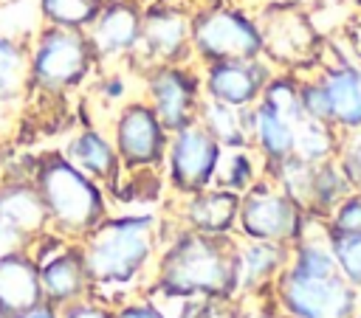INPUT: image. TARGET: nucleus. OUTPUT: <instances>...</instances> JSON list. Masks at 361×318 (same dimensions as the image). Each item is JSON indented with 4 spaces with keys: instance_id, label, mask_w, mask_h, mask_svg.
<instances>
[{
    "instance_id": "f3484780",
    "label": "nucleus",
    "mask_w": 361,
    "mask_h": 318,
    "mask_svg": "<svg viewBox=\"0 0 361 318\" xmlns=\"http://www.w3.org/2000/svg\"><path fill=\"white\" fill-rule=\"evenodd\" d=\"M237 211H240V191L217 183L195 194H186L180 205V217L186 220V225L200 234H228L237 225Z\"/></svg>"
},
{
    "instance_id": "aec40b11",
    "label": "nucleus",
    "mask_w": 361,
    "mask_h": 318,
    "mask_svg": "<svg viewBox=\"0 0 361 318\" xmlns=\"http://www.w3.org/2000/svg\"><path fill=\"white\" fill-rule=\"evenodd\" d=\"M39 267V284L48 304H68L76 301L87 287V273L82 265V250L65 248L45 259Z\"/></svg>"
},
{
    "instance_id": "6e6552de",
    "label": "nucleus",
    "mask_w": 361,
    "mask_h": 318,
    "mask_svg": "<svg viewBox=\"0 0 361 318\" xmlns=\"http://www.w3.org/2000/svg\"><path fill=\"white\" fill-rule=\"evenodd\" d=\"M110 138L124 172H135V169L161 172L169 146V129L164 127V121L158 118V113L149 107L147 98L133 96L113 113Z\"/></svg>"
},
{
    "instance_id": "bb28decb",
    "label": "nucleus",
    "mask_w": 361,
    "mask_h": 318,
    "mask_svg": "<svg viewBox=\"0 0 361 318\" xmlns=\"http://www.w3.org/2000/svg\"><path fill=\"white\" fill-rule=\"evenodd\" d=\"M262 177V158L251 149V146H243V149H223V160H220V169H217V186H226V189H234V191H245L248 186H254L257 180Z\"/></svg>"
},
{
    "instance_id": "7ed1b4c3",
    "label": "nucleus",
    "mask_w": 361,
    "mask_h": 318,
    "mask_svg": "<svg viewBox=\"0 0 361 318\" xmlns=\"http://www.w3.org/2000/svg\"><path fill=\"white\" fill-rule=\"evenodd\" d=\"M82 239L87 284H127L152 256L155 220L147 214L104 217Z\"/></svg>"
},
{
    "instance_id": "6ab92c4d",
    "label": "nucleus",
    "mask_w": 361,
    "mask_h": 318,
    "mask_svg": "<svg viewBox=\"0 0 361 318\" xmlns=\"http://www.w3.org/2000/svg\"><path fill=\"white\" fill-rule=\"evenodd\" d=\"M0 220L11 225L23 239L37 236L48 225L42 197L31 177H14L0 186Z\"/></svg>"
},
{
    "instance_id": "39448f33",
    "label": "nucleus",
    "mask_w": 361,
    "mask_h": 318,
    "mask_svg": "<svg viewBox=\"0 0 361 318\" xmlns=\"http://www.w3.org/2000/svg\"><path fill=\"white\" fill-rule=\"evenodd\" d=\"M189 39L197 65L262 56L259 20L240 3L209 0L195 6L189 11Z\"/></svg>"
},
{
    "instance_id": "7c9ffc66",
    "label": "nucleus",
    "mask_w": 361,
    "mask_h": 318,
    "mask_svg": "<svg viewBox=\"0 0 361 318\" xmlns=\"http://www.w3.org/2000/svg\"><path fill=\"white\" fill-rule=\"evenodd\" d=\"M330 217V228L341 231V234H361V189L347 191L336 208L327 214Z\"/></svg>"
},
{
    "instance_id": "f704fd0d",
    "label": "nucleus",
    "mask_w": 361,
    "mask_h": 318,
    "mask_svg": "<svg viewBox=\"0 0 361 318\" xmlns=\"http://www.w3.org/2000/svg\"><path fill=\"white\" fill-rule=\"evenodd\" d=\"M62 318H116L110 312H104L102 307H93V304H73Z\"/></svg>"
},
{
    "instance_id": "473e14b6",
    "label": "nucleus",
    "mask_w": 361,
    "mask_h": 318,
    "mask_svg": "<svg viewBox=\"0 0 361 318\" xmlns=\"http://www.w3.org/2000/svg\"><path fill=\"white\" fill-rule=\"evenodd\" d=\"M116 318H164V312L152 304H127L116 312Z\"/></svg>"
},
{
    "instance_id": "5701e85b",
    "label": "nucleus",
    "mask_w": 361,
    "mask_h": 318,
    "mask_svg": "<svg viewBox=\"0 0 361 318\" xmlns=\"http://www.w3.org/2000/svg\"><path fill=\"white\" fill-rule=\"evenodd\" d=\"M28 90V42L0 28V104L23 98Z\"/></svg>"
},
{
    "instance_id": "a211bd4d",
    "label": "nucleus",
    "mask_w": 361,
    "mask_h": 318,
    "mask_svg": "<svg viewBox=\"0 0 361 318\" xmlns=\"http://www.w3.org/2000/svg\"><path fill=\"white\" fill-rule=\"evenodd\" d=\"M45 301L39 284L37 262L25 259L20 250L0 256V310L6 318Z\"/></svg>"
},
{
    "instance_id": "72a5a7b5",
    "label": "nucleus",
    "mask_w": 361,
    "mask_h": 318,
    "mask_svg": "<svg viewBox=\"0 0 361 318\" xmlns=\"http://www.w3.org/2000/svg\"><path fill=\"white\" fill-rule=\"evenodd\" d=\"M23 242H25V239H23L11 225H6V222L0 220V256H6V253H11V250H20Z\"/></svg>"
},
{
    "instance_id": "ddd939ff",
    "label": "nucleus",
    "mask_w": 361,
    "mask_h": 318,
    "mask_svg": "<svg viewBox=\"0 0 361 318\" xmlns=\"http://www.w3.org/2000/svg\"><path fill=\"white\" fill-rule=\"evenodd\" d=\"M197 68H200L203 96L212 101L231 104V107H254L259 101L262 87L276 70L265 56L220 59V62H206Z\"/></svg>"
},
{
    "instance_id": "4468645a",
    "label": "nucleus",
    "mask_w": 361,
    "mask_h": 318,
    "mask_svg": "<svg viewBox=\"0 0 361 318\" xmlns=\"http://www.w3.org/2000/svg\"><path fill=\"white\" fill-rule=\"evenodd\" d=\"M141 0H113L102 3L99 14L87 25V42L102 65L127 62L141 39Z\"/></svg>"
},
{
    "instance_id": "9d476101",
    "label": "nucleus",
    "mask_w": 361,
    "mask_h": 318,
    "mask_svg": "<svg viewBox=\"0 0 361 318\" xmlns=\"http://www.w3.org/2000/svg\"><path fill=\"white\" fill-rule=\"evenodd\" d=\"M161 62H195L192 39H189V8L172 0H152L141 11V39L127 59V65H138L144 73Z\"/></svg>"
},
{
    "instance_id": "e433bc0d",
    "label": "nucleus",
    "mask_w": 361,
    "mask_h": 318,
    "mask_svg": "<svg viewBox=\"0 0 361 318\" xmlns=\"http://www.w3.org/2000/svg\"><path fill=\"white\" fill-rule=\"evenodd\" d=\"M99 3H113V0H99Z\"/></svg>"
},
{
    "instance_id": "4c0bfd02",
    "label": "nucleus",
    "mask_w": 361,
    "mask_h": 318,
    "mask_svg": "<svg viewBox=\"0 0 361 318\" xmlns=\"http://www.w3.org/2000/svg\"><path fill=\"white\" fill-rule=\"evenodd\" d=\"M353 318H361V315H353Z\"/></svg>"
},
{
    "instance_id": "9b49d317",
    "label": "nucleus",
    "mask_w": 361,
    "mask_h": 318,
    "mask_svg": "<svg viewBox=\"0 0 361 318\" xmlns=\"http://www.w3.org/2000/svg\"><path fill=\"white\" fill-rule=\"evenodd\" d=\"M223 160V146L195 121L178 132H169V146L164 158V180L180 197L209 189L217 180Z\"/></svg>"
},
{
    "instance_id": "0eeeda50",
    "label": "nucleus",
    "mask_w": 361,
    "mask_h": 318,
    "mask_svg": "<svg viewBox=\"0 0 361 318\" xmlns=\"http://www.w3.org/2000/svg\"><path fill=\"white\" fill-rule=\"evenodd\" d=\"M141 98L158 113L169 132L197 121L203 101V82L197 62H161L141 73Z\"/></svg>"
},
{
    "instance_id": "2f4dec72",
    "label": "nucleus",
    "mask_w": 361,
    "mask_h": 318,
    "mask_svg": "<svg viewBox=\"0 0 361 318\" xmlns=\"http://www.w3.org/2000/svg\"><path fill=\"white\" fill-rule=\"evenodd\" d=\"M96 96L102 98V104L113 107V113L133 98V93L127 90V70H107L104 76H99V82L93 84Z\"/></svg>"
},
{
    "instance_id": "f257e3e1",
    "label": "nucleus",
    "mask_w": 361,
    "mask_h": 318,
    "mask_svg": "<svg viewBox=\"0 0 361 318\" xmlns=\"http://www.w3.org/2000/svg\"><path fill=\"white\" fill-rule=\"evenodd\" d=\"M158 287L166 295H231L240 287V253L226 234L189 228L164 253Z\"/></svg>"
},
{
    "instance_id": "f03ea898",
    "label": "nucleus",
    "mask_w": 361,
    "mask_h": 318,
    "mask_svg": "<svg viewBox=\"0 0 361 318\" xmlns=\"http://www.w3.org/2000/svg\"><path fill=\"white\" fill-rule=\"evenodd\" d=\"M31 183L37 186L48 225L68 236H85L107 217V189L73 166L65 152H42L31 163Z\"/></svg>"
},
{
    "instance_id": "2eb2a0df",
    "label": "nucleus",
    "mask_w": 361,
    "mask_h": 318,
    "mask_svg": "<svg viewBox=\"0 0 361 318\" xmlns=\"http://www.w3.org/2000/svg\"><path fill=\"white\" fill-rule=\"evenodd\" d=\"M65 158L79 166L85 174H90L96 183H102L107 191L118 183V177L124 174V166L118 160V152L113 146L110 132L99 129V127H82L76 129L68 144H65Z\"/></svg>"
},
{
    "instance_id": "423d86ee",
    "label": "nucleus",
    "mask_w": 361,
    "mask_h": 318,
    "mask_svg": "<svg viewBox=\"0 0 361 318\" xmlns=\"http://www.w3.org/2000/svg\"><path fill=\"white\" fill-rule=\"evenodd\" d=\"M257 20L262 31V56L276 70L302 76L322 65V37L302 3L265 0Z\"/></svg>"
},
{
    "instance_id": "c9c22d12",
    "label": "nucleus",
    "mask_w": 361,
    "mask_h": 318,
    "mask_svg": "<svg viewBox=\"0 0 361 318\" xmlns=\"http://www.w3.org/2000/svg\"><path fill=\"white\" fill-rule=\"evenodd\" d=\"M11 318H56V312H54V307L48 301H39V304H34V307L11 315Z\"/></svg>"
},
{
    "instance_id": "cd10ccee",
    "label": "nucleus",
    "mask_w": 361,
    "mask_h": 318,
    "mask_svg": "<svg viewBox=\"0 0 361 318\" xmlns=\"http://www.w3.org/2000/svg\"><path fill=\"white\" fill-rule=\"evenodd\" d=\"M327 245L341 276L350 284H361V234H341L327 225Z\"/></svg>"
},
{
    "instance_id": "c756f323",
    "label": "nucleus",
    "mask_w": 361,
    "mask_h": 318,
    "mask_svg": "<svg viewBox=\"0 0 361 318\" xmlns=\"http://www.w3.org/2000/svg\"><path fill=\"white\" fill-rule=\"evenodd\" d=\"M336 160L344 172V177L350 180L353 189H361V127L341 132L338 149H336Z\"/></svg>"
},
{
    "instance_id": "4be33fe9",
    "label": "nucleus",
    "mask_w": 361,
    "mask_h": 318,
    "mask_svg": "<svg viewBox=\"0 0 361 318\" xmlns=\"http://www.w3.org/2000/svg\"><path fill=\"white\" fill-rule=\"evenodd\" d=\"M251 149L262 163H276L293 155V121L257 101L251 107Z\"/></svg>"
},
{
    "instance_id": "1a4fd4ad",
    "label": "nucleus",
    "mask_w": 361,
    "mask_h": 318,
    "mask_svg": "<svg viewBox=\"0 0 361 318\" xmlns=\"http://www.w3.org/2000/svg\"><path fill=\"white\" fill-rule=\"evenodd\" d=\"M307 211L296 205L282 189H276L268 177H259L240 194L237 225L248 239L262 242H299Z\"/></svg>"
},
{
    "instance_id": "c85d7f7f",
    "label": "nucleus",
    "mask_w": 361,
    "mask_h": 318,
    "mask_svg": "<svg viewBox=\"0 0 361 318\" xmlns=\"http://www.w3.org/2000/svg\"><path fill=\"white\" fill-rule=\"evenodd\" d=\"M290 270L299 276H333L336 259L330 253V245L324 248V245H313V242H299Z\"/></svg>"
},
{
    "instance_id": "dca6fc26",
    "label": "nucleus",
    "mask_w": 361,
    "mask_h": 318,
    "mask_svg": "<svg viewBox=\"0 0 361 318\" xmlns=\"http://www.w3.org/2000/svg\"><path fill=\"white\" fill-rule=\"evenodd\" d=\"M330 101V121L338 132L361 127V68L353 62H324L313 70Z\"/></svg>"
},
{
    "instance_id": "412c9836",
    "label": "nucleus",
    "mask_w": 361,
    "mask_h": 318,
    "mask_svg": "<svg viewBox=\"0 0 361 318\" xmlns=\"http://www.w3.org/2000/svg\"><path fill=\"white\" fill-rule=\"evenodd\" d=\"M197 124L223 146L243 149L251 146V107H231L223 101H212L203 96Z\"/></svg>"
},
{
    "instance_id": "393cba45",
    "label": "nucleus",
    "mask_w": 361,
    "mask_h": 318,
    "mask_svg": "<svg viewBox=\"0 0 361 318\" xmlns=\"http://www.w3.org/2000/svg\"><path fill=\"white\" fill-rule=\"evenodd\" d=\"M34 6L42 25L71 31H87V25L102 8L99 0H34Z\"/></svg>"
},
{
    "instance_id": "20e7f679",
    "label": "nucleus",
    "mask_w": 361,
    "mask_h": 318,
    "mask_svg": "<svg viewBox=\"0 0 361 318\" xmlns=\"http://www.w3.org/2000/svg\"><path fill=\"white\" fill-rule=\"evenodd\" d=\"M99 59L85 31L39 25L28 39V90L65 96L90 82Z\"/></svg>"
},
{
    "instance_id": "58836bf2",
    "label": "nucleus",
    "mask_w": 361,
    "mask_h": 318,
    "mask_svg": "<svg viewBox=\"0 0 361 318\" xmlns=\"http://www.w3.org/2000/svg\"><path fill=\"white\" fill-rule=\"evenodd\" d=\"M0 3H3V0H0Z\"/></svg>"
},
{
    "instance_id": "f8f14e48",
    "label": "nucleus",
    "mask_w": 361,
    "mask_h": 318,
    "mask_svg": "<svg viewBox=\"0 0 361 318\" xmlns=\"http://www.w3.org/2000/svg\"><path fill=\"white\" fill-rule=\"evenodd\" d=\"M279 298L293 318H353L355 315V290L338 273L299 276L288 270L279 281Z\"/></svg>"
},
{
    "instance_id": "a878e982",
    "label": "nucleus",
    "mask_w": 361,
    "mask_h": 318,
    "mask_svg": "<svg viewBox=\"0 0 361 318\" xmlns=\"http://www.w3.org/2000/svg\"><path fill=\"white\" fill-rule=\"evenodd\" d=\"M251 242L254 245H248L240 253V284L243 287H257L268 281L285 259V242H262V239H251Z\"/></svg>"
},
{
    "instance_id": "b1692460",
    "label": "nucleus",
    "mask_w": 361,
    "mask_h": 318,
    "mask_svg": "<svg viewBox=\"0 0 361 318\" xmlns=\"http://www.w3.org/2000/svg\"><path fill=\"white\" fill-rule=\"evenodd\" d=\"M341 132L330 121H316L307 115H299L293 121V155L307 163H322L327 158H336Z\"/></svg>"
}]
</instances>
